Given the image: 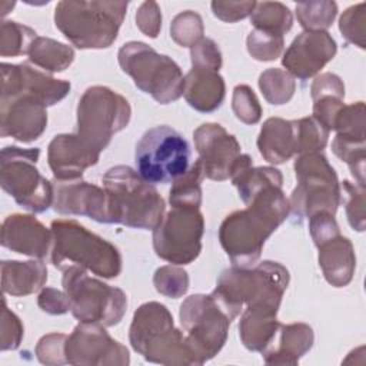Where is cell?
Listing matches in <instances>:
<instances>
[{
  "label": "cell",
  "mask_w": 366,
  "mask_h": 366,
  "mask_svg": "<svg viewBox=\"0 0 366 366\" xmlns=\"http://www.w3.org/2000/svg\"><path fill=\"white\" fill-rule=\"evenodd\" d=\"M244 204L246 209L226 216L219 227L220 244L237 267L257 263L264 242L290 213L282 183L263 186Z\"/></svg>",
  "instance_id": "obj_1"
},
{
  "label": "cell",
  "mask_w": 366,
  "mask_h": 366,
  "mask_svg": "<svg viewBox=\"0 0 366 366\" xmlns=\"http://www.w3.org/2000/svg\"><path fill=\"white\" fill-rule=\"evenodd\" d=\"M289 279V270L272 260L252 267L232 266L220 273L210 295L232 320L239 316L243 306L279 312Z\"/></svg>",
  "instance_id": "obj_2"
},
{
  "label": "cell",
  "mask_w": 366,
  "mask_h": 366,
  "mask_svg": "<svg viewBox=\"0 0 366 366\" xmlns=\"http://www.w3.org/2000/svg\"><path fill=\"white\" fill-rule=\"evenodd\" d=\"M107 197V223L153 230L163 219L166 204L153 184L124 164L110 167L102 177Z\"/></svg>",
  "instance_id": "obj_3"
},
{
  "label": "cell",
  "mask_w": 366,
  "mask_h": 366,
  "mask_svg": "<svg viewBox=\"0 0 366 366\" xmlns=\"http://www.w3.org/2000/svg\"><path fill=\"white\" fill-rule=\"evenodd\" d=\"M50 257L54 267L66 270L77 266L104 279H114L122 272V256L119 249L87 230L73 219H57L51 222Z\"/></svg>",
  "instance_id": "obj_4"
},
{
  "label": "cell",
  "mask_w": 366,
  "mask_h": 366,
  "mask_svg": "<svg viewBox=\"0 0 366 366\" xmlns=\"http://www.w3.org/2000/svg\"><path fill=\"white\" fill-rule=\"evenodd\" d=\"M127 6L122 0H63L54 9V24L77 49H106L117 39Z\"/></svg>",
  "instance_id": "obj_5"
},
{
  "label": "cell",
  "mask_w": 366,
  "mask_h": 366,
  "mask_svg": "<svg viewBox=\"0 0 366 366\" xmlns=\"http://www.w3.org/2000/svg\"><path fill=\"white\" fill-rule=\"evenodd\" d=\"M129 340L134 352L147 362L167 366L197 365L184 332L174 327L172 313L159 302H147L136 309Z\"/></svg>",
  "instance_id": "obj_6"
},
{
  "label": "cell",
  "mask_w": 366,
  "mask_h": 366,
  "mask_svg": "<svg viewBox=\"0 0 366 366\" xmlns=\"http://www.w3.org/2000/svg\"><path fill=\"white\" fill-rule=\"evenodd\" d=\"M117 60L133 83L156 102L167 104L183 96L184 77L179 64L143 41H129L119 49Z\"/></svg>",
  "instance_id": "obj_7"
},
{
  "label": "cell",
  "mask_w": 366,
  "mask_h": 366,
  "mask_svg": "<svg viewBox=\"0 0 366 366\" xmlns=\"http://www.w3.org/2000/svg\"><path fill=\"white\" fill-rule=\"evenodd\" d=\"M61 285L70 300V312L79 322L114 326L123 319L127 296L122 289L90 277L87 270L77 266L63 270Z\"/></svg>",
  "instance_id": "obj_8"
},
{
  "label": "cell",
  "mask_w": 366,
  "mask_h": 366,
  "mask_svg": "<svg viewBox=\"0 0 366 366\" xmlns=\"http://www.w3.org/2000/svg\"><path fill=\"white\" fill-rule=\"evenodd\" d=\"M186 139L169 126L149 129L136 144V172L150 184L173 183L190 167Z\"/></svg>",
  "instance_id": "obj_9"
},
{
  "label": "cell",
  "mask_w": 366,
  "mask_h": 366,
  "mask_svg": "<svg viewBox=\"0 0 366 366\" xmlns=\"http://www.w3.org/2000/svg\"><path fill=\"white\" fill-rule=\"evenodd\" d=\"M297 184L292 192L290 212L297 217H310L326 212L335 214L340 204V183L335 169L320 153L299 154L295 160Z\"/></svg>",
  "instance_id": "obj_10"
},
{
  "label": "cell",
  "mask_w": 366,
  "mask_h": 366,
  "mask_svg": "<svg viewBox=\"0 0 366 366\" xmlns=\"http://www.w3.org/2000/svg\"><path fill=\"white\" fill-rule=\"evenodd\" d=\"M40 149L6 146L0 154V184L17 204L43 213L53 204V183L41 176L36 163Z\"/></svg>",
  "instance_id": "obj_11"
},
{
  "label": "cell",
  "mask_w": 366,
  "mask_h": 366,
  "mask_svg": "<svg viewBox=\"0 0 366 366\" xmlns=\"http://www.w3.org/2000/svg\"><path fill=\"white\" fill-rule=\"evenodd\" d=\"M132 116L126 97L106 86L86 89L77 104V134L103 152L113 134L123 130Z\"/></svg>",
  "instance_id": "obj_12"
},
{
  "label": "cell",
  "mask_w": 366,
  "mask_h": 366,
  "mask_svg": "<svg viewBox=\"0 0 366 366\" xmlns=\"http://www.w3.org/2000/svg\"><path fill=\"white\" fill-rule=\"evenodd\" d=\"M184 335L196 356L197 365L214 357L227 340L232 319L212 295H192L179 310Z\"/></svg>",
  "instance_id": "obj_13"
},
{
  "label": "cell",
  "mask_w": 366,
  "mask_h": 366,
  "mask_svg": "<svg viewBox=\"0 0 366 366\" xmlns=\"http://www.w3.org/2000/svg\"><path fill=\"white\" fill-rule=\"evenodd\" d=\"M203 232L200 209L172 207L153 229V249L172 264H189L202 252Z\"/></svg>",
  "instance_id": "obj_14"
},
{
  "label": "cell",
  "mask_w": 366,
  "mask_h": 366,
  "mask_svg": "<svg viewBox=\"0 0 366 366\" xmlns=\"http://www.w3.org/2000/svg\"><path fill=\"white\" fill-rule=\"evenodd\" d=\"M66 362L74 366H124L130 355L124 345L114 340L103 325L79 323L64 346Z\"/></svg>",
  "instance_id": "obj_15"
},
{
  "label": "cell",
  "mask_w": 366,
  "mask_h": 366,
  "mask_svg": "<svg viewBox=\"0 0 366 366\" xmlns=\"http://www.w3.org/2000/svg\"><path fill=\"white\" fill-rule=\"evenodd\" d=\"M193 139L204 176L217 182L230 179L243 154L237 139L219 123L199 126Z\"/></svg>",
  "instance_id": "obj_16"
},
{
  "label": "cell",
  "mask_w": 366,
  "mask_h": 366,
  "mask_svg": "<svg viewBox=\"0 0 366 366\" xmlns=\"http://www.w3.org/2000/svg\"><path fill=\"white\" fill-rule=\"evenodd\" d=\"M70 83L54 79L26 63H1V99L13 96H30L41 104L53 106L70 92Z\"/></svg>",
  "instance_id": "obj_17"
},
{
  "label": "cell",
  "mask_w": 366,
  "mask_h": 366,
  "mask_svg": "<svg viewBox=\"0 0 366 366\" xmlns=\"http://www.w3.org/2000/svg\"><path fill=\"white\" fill-rule=\"evenodd\" d=\"M337 44L327 31H303L282 57L287 73L300 80L316 76L336 54Z\"/></svg>",
  "instance_id": "obj_18"
},
{
  "label": "cell",
  "mask_w": 366,
  "mask_h": 366,
  "mask_svg": "<svg viewBox=\"0 0 366 366\" xmlns=\"http://www.w3.org/2000/svg\"><path fill=\"white\" fill-rule=\"evenodd\" d=\"M0 133L21 143L37 140L47 127L46 106L30 96L0 99Z\"/></svg>",
  "instance_id": "obj_19"
},
{
  "label": "cell",
  "mask_w": 366,
  "mask_h": 366,
  "mask_svg": "<svg viewBox=\"0 0 366 366\" xmlns=\"http://www.w3.org/2000/svg\"><path fill=\"white\" fill-rule=\"evenodd\" d=\"M53 209L60 214L86 216L107 223V197L104 189L83 179L53 182Z\"/></svg>",
  "instance_id": "obj_20"
},
{
  "label": "cell",
  "mask_w": 366,
  "mask_h": 366,
  "mask_svg": "<svg viewBox=\"0 0 366 366\" xmlns=\"http://www.w3.org/2000/svg\"><path fill=\"white\" fill-rule=\"evenodd\" d=\"M100 153L77 133H63L49 143L47 162L54 179L76 180L81 179L87 167L99 162Z\"/></svg>",
  "instance_id": "obj_21"
},
{
  "label": "cell",
  "mask_w": 366,
  "mask_h": 366,
  "mask_svg": "<svg viewBox=\"0 0 366 366\" xmlns=\"http://www.w3.org/2000/svg\"><path fill=\"white\" fill-rule=\"evenodd\" d=\"M51 230L31 214L14 213L1 224V246L34 259H44L51 249Z\"/></svg>",
  "instance_id": "obj_22"
},
{
  "label": "cell",
  "mask_w": 366,
  "mask_h": 366,
  "mask_svg": "<svg viewBox=\"0 0 366 366\" xmlns=\"http://www.w3.org/2000/svg\"><path fill=\"white\" fill-rule=\"evenodd\" d=\"M313 329L306 323L282 325L272 343L260 352L267 365H297L313 346Z\"/></svg>",
  "instance_id": "obj_23"
},
{
  "label": "cell",
  "mask_w": 366,
  "mask_h": 366,
  "mask_svg": "<svg viewBox=\"0 0 366 366\" xmlns=\"http://www.w3.org/2000/svg\"><path fill=\"white\" fill-rule=\"evenodd\" d=\"M317 249L319 266L326 282L335 287L347 286L356 269V256L352 242L337 234L319 244Z\"/></svg>",
  "instance_id": "obj_24"
},
{
  "label": "cell",
  "mask_w": 366,
  "mask_h": 366,
  "mask_svg": "<svg viewBox=\"0 0 366 366\" xmlns=\"http://www.w3.org/2000/svg\"><path fill=\"white\" fill-rule=\"evenodd\" d=\"M224 94V80L216 70L192 67L184 76L183 96L189 106L200 113H210L219 109Z\"/></svg>",
  "instance_id": "obj_25"
},
{
  "label": "cell",
  "mask_w": 366,
  "mask_h": 366,
  "mask_svg": "<svg viewBox=\"0 0 366 366\" xmlns=\"http://www.w3.org/2000/svg\"><path fill=\"white\" fill-rule=\"evenodd\" d=\"M257 149L264 160L273 164L287 162L296 154L293 120L282 117L267 119L257 137Z\"/></svg>",
  "instance_id": "obj_26"
},
{
  "label": "cell",
  "mask_w": 366,
  "mask_h": 366,
  "mask_svg": "<svg viewBox=\"0 0 366 366\" xmlns=\"http://www.w3.org/2000/svg\"><path fill=\"white\" fill-rule=\"evenodd\" d=\"M47 282V267L40 260H3L1 289L11 296H27L39 292Z\"/></svg>",
  "instance_id": "obj_27"
},
{
  "label": "cell",
  "mask_w": 366,
  "mask_h": 366,
  "mask_svg": "<svg viewBox=\"0 0 366 366\" xmlns=\"http://www.w3.org/2000/svg\"><path fill=\"white\" fill-rule=\"evenodd\" d=\"M277 312L260 307H244L239 322V336L243 346L252 352H263L274 339L280 323Z\"/></svg>",
  "instance_id": "obj_28"
},
{
  "label": "cell",
  "mask_w": 366,
  "mask_h": 366,
  "mask_svg": "<svg viewBox=\"0 0 366 366\" xmlns=\"http://www.w3.org/2000/svg\"><path fill=\"white\" fill-rule=\"evenodd\" d=\"M29 61L50 73L66 70L74 60V50L54 39L37 36L27 53Z\"/></svg>",
  "instance_id": "obj_29"
},
{
  "label": "cell",
  "mask_w": 366,
  "mask_h": 366,
  "mask_svg": "<svg viewBox=\"0 0 366 366\" xmlns=\"http://www.w3.org/2000/svg\"><path fill=\"white\" fill-rule=\"evenodd\" d=\"M204 177L202 162L197 159L186 173L177 177L169 192L172 207L200 209L202 204V180Z\"/></svg>",
  "instance_id": "obj_30"
},
{
  "label": "cell",
  "mask_w": 366,
  "mask_h": 366,
  "mask_svg": "<svg viewBox=\"0 0 366 366\" xmlns=\"http://www.w3.org/2000/svg\"><path fill=\"white\" fill-rule=\"evenodd\" d=\"M250 21L256 30L283 36L293 26L292 11L279 1H256L250 14Z\"/></svg>",
  "instance_id": "obj_31"
},
{
  "label": "cell",
  "mask_w": 366,
  "mask_h": 366,
  "mask_svg": "<svg viewBox=\"0 0 366 366\" xmlns=\"http://www.w3.org/2000/svg\"><path fill=\"white\" fill-rule=\"evenodd\" d=\"M295 11L305 31H326L337 14V4L332 0L303 1L296 4Z\"/></svg>",
  "instance_id": "obj_32"
},
{
  "label": "cell",
  "mask_w": 366,
  "mask_h": 366,
  "mask_svg": "<svg viewBox=\"0 0 366 366\" xmlns=\"http://www.w3.org/2000/svg\"><path fill=\"white\" fill-rule=\"evenodd\" d=\"M259 89L267 103L280 106L293 97L296 81L286 70L272 67L259 76Z\"/></svg>",
  "instance_id": "obj_33"
},
{
  "label": "cell",
  "mask_w": 366,
  "mask_h": 366,
  "mask_svg": "<svg viewBox=\"0 0 366 366\" xmlns=\"http://www.w3.org/2000/svg\"><path fill=\"white\" fill-rule=\"evenodd\" d=\"M37 33L29 26L4 20L0 27V56L17 57L27 54Z\"/></svg>",
  "instance_id": "obj_34"
},
{
  "label": "cell",
  "mask_w": 366,
  "mask_h": 366,
  "mask_svg": "<svg viewBox=\"0 0 366 366\" xmlns=\"http://www.w3.org/2000/svg\"><path fill=\"white\" fill-rule=\"evenodd\" d=\"M296 137V154L322 152L327 143L329 130H326L313 116L293 120Z\"/></svg>",
  "instance_id": "obj_35"
},
{
  "label": "cell",
  "mask_w": 366,
  "mask_h": 366,
  "mask_svg": "<svg viewBox=\"0 0 366 366\" xmlns=\"http://www.w3.org/2000/svg\"><path fill=\"white\" fill-rule=\"evenodd\" d=\"M365 140L349 139L339 134H336L332 142L333 153L349 166L350 173L356 180L355 183L360 186H365Z\"/></svg>",
  "instance_id": "obj_36"
},
{
  "label": "cell",
  "mask_w": 366,
  "mask_h": 366,
  "mask_svg": "<svg viewBox=\"0 0 366 366\" xmlns=\"http://www.w3.org/2000/svg\"><path fill=\"white\" fill-rule=\"evenodd\" d=\"M204 26L200 14L193 10H184L174 16L170 24L172 39L182 47H193L203 39Z\"/></svg>",
  "instance_id": "obj_37"
},
{
  "label": "cell",
  "mask_w": 366,
  "mask_h": 366,
  "mask_svg": "<svg viewBox=\"0 0 366 366\" xmlns=\"http://www.w3.org/2000/svg\"><path fill=\"white\" fill-rule=\"evenodd\" d=\"M153 285L160 295L177 299L186 295L189 289V276L179 264H166L154 272Z\"/></svg>",
  "instance_id": "obj_38"
},
{
  "label": "cell",
  "mask_w": 366,
  "mask_h": 366,
  "mask_svg": "<svg viewBox=\"0 0 366 366\" xmlns=\"http://www.w3.org/2000/svg\"><path fill=\"white\" fill-rule=\"evenodd\" d=\"M365 193V186L357 183L343 180L340 184V200L345 203L349 224L357 232H363L366 226Z\"/></svg>",
  "instance_id": "obj_39"
},
{
  "label": "cell",
  "mask_w": 366,
  "mask_h": 366,
  "mask_svg": "<svg viewBox=\"0 0 366 366\" xmlns=\"http://www.w3.org/2000/svg\"><path fill=\"white\" fill-rule=\"evenodd\" d=\"M283 36L267 33L263 30H252L246 39L249 54L259 61L276 60L283 51Z\"/></svg>",
  "instance_id": "obj_40"
},
{
  "label": "cell",
  "mask_w": 366,
  "mask_h": 366,
  "mask_svg": "<svg viewBox=\"0 0 366 366\" xmlns=\"http://www.w3.org/2000/svg\"><path fill=\"white\" fill-rule=\"evenodd\" d=\"M339 30L343 37L360 47L365 49L366 44V3H357L347 7L339 19Z\"/></svg>",
  "instance_id": "obj_41"
},
{
  "label": "cell",
  "mask_w": 366,
  "mask_h": 366,
  "mask_svg": "<svg viewBox=\"0 0 366 366\" xmlns=\"http://www.w3.org/2000/svg\"><path fill=\"white\" fill-rule=\"evenodd\" d=\"M365 103L356 102L352 104H345L339 112L333 130L337 132L339 136L365 140Z\"/></svg>",
  "instance_id": "obj_42"
},
{
  "label": "cell",
  "mask_w": 366,
  "mask_h": 366,
  "mask_svg": "<svg viewBox=\"0 0 366 366\" xmlns=\"http://www.w3.org/2000/svg\"><path fill=\"white\" fill-rule=\"evenodd\" d=\"M232 109L234 116L244 124H256L262 117V106L254 92L246 84H237L233 89Z\"/></svg>",
  "instance_id": "obj_43"
},
{
  "label": "cell",
  "mask_w": 366,
  "mask_h": 366,
  "mask_svg": "<svg viewBox=\"0 0 366 366\" xmlns=\"http://www.w3.org/2000/svg\"><path fill=\"white\" fill-rule=\"evenodd\" d=\"M66 340L67 336L64 333H49L40 337L36 345V356L39 362L49 366H59L67 363L64 355Z\"/></svg>",
  "instance_id": "obj_44"
},
{
  "label": "cell",
  "mask_w": 366,
  "mask_h": 366,
  "mask_svg": "<svg viewBox=\"0 0 366 366\" xmlns=\"http://www.w3.org/2000/svg\"><path fill=\"white\" fill-rule=\"evenodd\" d=\"M23 323L20 319L7 307L6 299H3V310H1V333H0V349L14 350L20 346L23 339Z\"/></svg>",
  "instance_id": "obj_45"
},
{
  "label": "cell",
  "mask_w": 366,
  "mask_h": 366,
  "mask_svg": "<svg viewBox=\"0 0 366 366\" xmlns=\"http://www.w3.org/2000/svg\"><path fill=\"white\" fill-rule=\"evenodd\" d=\"M192 67L210 69L219 71L222 67V53L212 39H202L190 49Z\"/></svg>",
  "instance_id": "obj_46"
},
{
  "label": "cell",
  "mask_w": 366,
  "mask_h": 366,
  "mask_svg": "<svg viewBox=\"0 0 366 366\" xmlns=\"http://www.w3.org/2000/svg\"><path fill=\"white\" fill-rule=\"evenodd\" d=\"M213 14L226 23H236L252 14L256 1H232V0H214L212 1Z\"/></svg>",
  "instance_id": "obj_47"
},
{
  "label": "cell",
  "mask_w": 366,
  "mask_h": 366,
  "mask_svg": "<svg viewBox=\"0 0 366 366\" xmlns=\"http://www.w3.org/2000/svg\"><path fill=\"white\" fill-rule=\"evenodd\" d=\"M136 24L147 37L156 39L162 29V13L156 1H143L136 11Z\"/></svg>",
  "instance_id": "obj_48"
},
{
  "label": "cell",
  "mask_w": 366,
  "mask_h": 366,
  "mask_svg": "<svg viewBox=\"0 0 366 366\" xmlns=\"http://www.w3.org/2000/svg\"><path fill=\"white\" fill-rule=\"evenodd\" d=\"M345 106L343 99L336 96H322L313 100V117L326 129L333 130L336 117Z\"/></svg>",
  "instance_id": "obj_49"
},
{
  "label": "cell",
  "mask_w": 366,
  "mask_h": 366,
  "mask_svg": "<svg viewBox=\"0 0 366 366\" xmlns=\"http://www.w3.org/2000/svg\"><path fill=\"white\" fill-rule=\"evenodd\" d=\"M309 230L316 246L340 234L339 224L335 220V214L326 212H319L309 217Z\"/></svg>",
  "instance_id": "obj_50"
},
{
  "label": "cell",
  "mask_w": 366,
  "mask_h": 366,
  "mask_svg": "<svg viewBox=\"0 0 366 366\" xmlns=\"http://www.w3.org/2000/svg\"><path fill=\"white\" fill-rule=\"evenodd\" d=\"M37 305L49 315H64L70 310V300L66 292L54 287H43L37 296Z\"/></svg>",
  "instance_id": "obj_51"
},
{
  "label": "cell",
  "mask_w": 366,
  "mask_h": 366,
  "mask_svg": "<svg viewBox=\"0 0 366 366\" xmlns=\"http://www.w3.org/2000/svg\"><path fill=\"white\" fill-rule=\"evenodd\" d=\"M312 99L316 100L322 96H336L343 99L345 97V84L342 79L335 73H322L315 77L312 87H310Z\"/></svg>",
  "instance_id": "obj_52"
},
{
  "label": "cell",
  "mask_w": 366,
  "mask_h": 366,
  "mask_svg": "<svg viewBox=\"0 0 366 366\" xmlns=\"http://www.w3.org/2000/svg\"><path fill=\"white\" fill-rule=\"evenodd\" d=\"M14 4H16V3H11V1H1V3H0V7H1V9H0V10H1V16H6V14H7L13 7H14Z\"/></svg>",
  "instance_id": "obj_53"
}]
</instances>
